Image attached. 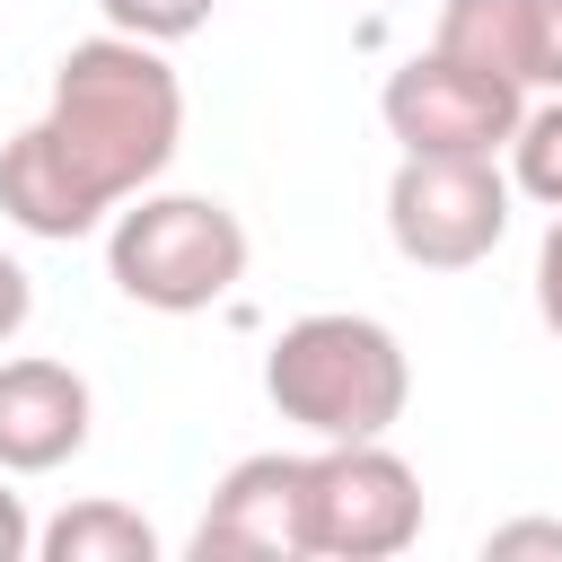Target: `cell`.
<instances>
[{
    "label": "cell",
    "instance_id": "cell-14",
    "mask_svg": "<svg viewBox=\"0 0 562 562\" xmlns=\"http://www.w3.org/2000/svg\"><path fill=\"white\" fill-rule=\"evenodd\" d=\"M483 553H492V562H518V553H562V518H509V527H492V536H483Z\"/></svg>",
    "mask_w": 562,
    "mask_h": 562
},
{
    "label": "cell",
    "instance_id": "cell-12",
    "mask_svg": "<svg viewBox=\"0 0 562 562\" xmlns=\"http://www.w3.org/2000/svg\"><path fill=\"white\" fill-rule=\"evenodd\" d=\"M509 184H518L527 202L562 211V88L518 114V132H509Z\"/></svg>",
    "mask_w": 562,
    "mask_h": 562
},
{
    "label": "cell",
    "instance_id": "cell-18",
    "mask_svg": "<svg viewBox=\"0 0 562 562\" xmlns=\"http://www.w3.org/2000/svg\"><path fill=\"white\" fill-rule=\"evenodd\" d=\"M35 553V518H26V501L0 483V562H26Z\"/></svg>",
    "mask_w": 562,
    "mask_h": 562
},
{
    "label": "cell",
    "instance_id": "cell-2",
    "mask_svg": "<svg viewBox=\"0 0 562 562\" xmlns=\"http://www.w3.org/2000/svg\"><path fill=\"white\" fill-rule=\"evenodd\" d=\"M263 395L307 439H386L404 422V404H413V360H404V342L378 316L316 307V316L272 334Z\"/></svg>",
    "mask_w": 562,
    "mask_h": 562
},
{
    "label": "cell",
    "instance_id": "cell-13",
    "mask_svg": "<svg viewBox=\"0 0 562 562\" xmlns=\"http://www.w3.org/2000/svg\"><path fill=\"white\" fill-rule=\"evenodd\" d=\"M97 9H105V26H114V35L184 44V35H202V26H211V9H220V0H97Z\"/></svg>",
    "mask_w": 562,
    "mask_h": 562
},
{
    "label": "cell",
    "instance_id": "cell-6",
    "mask_svg": "<svg viewBox=\"0 0 562 562\" xmlns=\"http://www.w3.org/2000/svg\"><path fill=\"white\" fill-rule=\"evenodd\" d=\"M378 114H386V132L413 158H501L509 132H518V114H527V88H509L492 70H465V61H448L430 44L404 70H386Z\"/></svg>",
    "mask_w": 562,
    "mask_h": 562
},
{
    "label": "cell",
    "instance_id": "cell-15",
    "mask_svg": "<svg viewBox=\"0 0 562 562\" xmlns=\"http://www.w3.org/2000/svg\"><path fill=\"white\" fill-rule=\"evenodd\" d=\"M527 88H562V0H536V61Z\"/></svg>",
    "mask_w": 562,
    "mask_h": 562
},
{
    "label": "cell",
    "instance_id": "cell-16",
    "mask_svg": "<svg viewBox=\"0 0 562 562\" xmlns=\"http://www.w3.org/2000/svg\"><path fill=\"white\" fill-rule=\"evenodd\" d=\"M536 316L562 334V211H553V228H544V246H536Z\"/></svg>",
    "mask_w": 562,
    "mask_h": 562
},
{
    "label": "cell",
    "instance_id": "cell-1",
    "mask_svg": "<svg viewBox=\"0 0 562 562\" xmlns=\"http://www.w3.org/2000/svg\"><path fill=\"white\" fill-rule=\"evenodd\" d=\"M35 123H44L53 149L79 167V184L114 211V202H132V193H149V184L167 176V158H176V140H184V88H176V70L158 61V44L105 26V35H88V44L61 53L53 105H44Z\"/></svg>",
    "mask_w": 562,
    "mask_h": 562
},
{
    "label": "cell",
    "instance_id": "cell-11",
    "mask_svg": "<svg viewBox=\"0 0 562 562\" xmlns=\"http://www.w3.org/2000/svg\"><path fill=\"white\" fill-rule=\"evenodd\" d=\"M44 562H158V527L123 501H70L61 518L35 527Z\"/></svg>",
    "mask_w": 562,
    "mask_h": 562
},
{
    "label": "cell",
    "instance_id": "cell-10",
    "mask_svg": "<svg viewBox=\"0 0 562 562\" xmlns=\"http://www.w3.org/2000/svg\"><path fill=\"white\" fill-rule=\"evenodd\" d=\"M448 61L465 70H492L509 88H527V61H536V0H439V35H430Z\"/></svg>",
    "mask_w": 562,
    "mask_h": 562
},
{
    "label": "cell",
    "instance_id": "cell-3",
    "mask_svg": "<svg viewBox=\"0 0 562 562\" xmlns=\"http://www.w3.org/2000/svg\"><path fill=\"white\" fill-rule=\"evenodd\" d=\"M105 272L132 307L202 316L246 281V220L220 193H132L114 202Z\"/></svg>",
    "mask_w": 562,
    "mask_h": 562
},
{
    "label": "cell",
    "instance_id": "cell-4",
    "mask_svg": "<svg viewBox=\"0 0 562 562\" xmlns=\"http://www.w3.org/2000/svg\"><path fill=\"white\" fill-rule=\"evenodd\" d=\"M422 536V474L386 439H325L307 457V553L386 562Z\"/></svg>",
    "mask_w": 562,
    "mask_h": 562
},
{
    "label": "cell",
    "instance_id": "cell-9",
    "mask_svg": "<svg viewBox=\"0 0 562 562\" xmlns=\"http://www.w3.org/2000/svg\"><path fill=\"white\" fill-rule=\"evenodd\" d=\"M0 211L26 237H53V246H70V237H88L105 220V202L79 184V167L53 149L44 123H26L18 140H0Z\"/></svg>",
    "mask_w": 562,
    "mask_h": 562
},
{
    "label": "cell",
    "instance_id": "cell-7",
    "mask_svg": "<svg viewBox=\"0 0 562 562\" xmlns=\"http://www.w3.org/2000/svg\"><path fill=\"white\" fill-rule=\"evenodd\" d=\"M307 553V457H237L193 527V562H299Z\"/></svg>",
    "mask_w": 562,
    "mask_h": 562
},
{
    "label": "cell",
    "instance_id": "cell-5",
    "mask_svg": "<svg viewBox=\"0 0 562 562\" xmlns=\"http://www.w3.org/2000/svg\"><path fill=\"white\" fill-rule=\"evenodd\" d=\"M386 237L422 272H465L509 237V176L492 158H413L386 176Z\"/></svg>",
    "mask_w": 562,
    "mask_h": 562
},
{
    "label": "cell",
    "instance_id": "cell-8",
    "mask_svg": "<svg viewBox=\"0 0 562 562\" xmlns=\"http://www.w3.org/2000/svg\"><path fill=\"white\" fill-rule=\"evenodd\" d=\"M88 378L70 360H0V474H53L88 448Z\"/></svg>",
    "mask_w": 562,
    "mask_h": 562
},
{
    "label": "cell",
    "instance_id": "cell-17",
    "mask_svg": "<svg viewBox=\"0 0 562 562\" xmlns=\"http://www.w3.org/2000/svg\"><path fill=\"white\" fill-rule=\"evenodd\" d=\"M26 316H35V281H26V263H18V255H0V342H18V334H26Z\"/></svg>",
    "mask_w": 562,
    "mask_h": 562
}]
</instances>
